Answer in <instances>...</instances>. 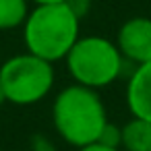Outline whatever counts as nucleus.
<instances>
[{"instance_id": "nucleus-6", "label": "nucleus", "mask_w": 151, "mask_h": 151, "mask_svg": "<svg viewBox=\"0 0 151 151\" xmlns=\"http://www.w3.org/2000/svg\"><path fill=\"white\" fill-rule=\"evenodd\" d=\"M126 106L137 118L151 122V60L137 64L126 83Z\"/></svg>"}, {"instance_id": "nucleus-4", "label": "nucleus", "mask_w": 151, "mask_h": 151, "mask_svg": "<svg viewBox=\"0 0 151 151\" xmlns=\"http://www.w3.org/2000/svg\"><path fill=\"white\" fill-rule=\"evenodd\" d=\"M0 87L9 104L33 106L54 87V64L29 52L11 56L0 64Z\"/></svg>"}, {"instance_id": "nucleus-2", "label": "nucleus", "mask_w": 151, "mask_h": 151, "mask_svg": "<svg viewBox=\"0 0 151 151\" xmlns=\"http://www.w3.org/2000/svg\"><path fill=\"white\" fill-rule=\"evenodd\" d=\"M81 19L68 6L62 4H44L29 11L23 23V42L29 54L40 56L48 62L64 60L79 35Z\"/></svg>"}, {"instance_id": "nucleus-3", "label": "nucleus", "mask_w": 151, "mask_h": 151, "mask_svg": "<svg viewBox=\"0 0 151 151\" xmlns=\"http://www.w3.org/2000/svg\"><path fill=\"white\" fill-rule=\"evenodd\" d=\"M64 60L73 81L89 89H101L112 85L122 75L126 62L116 42L101 35L79 37Z\"/></svg>"}, {"instance_id": "nucleus-13", "label": "nucleus", "mask_w": 151, "mask_h": 151, "mask_svg": "<svg viewBox=\"0 0 151 151\" xmlns=\"http://www.w3.org/2000/svg\"><path fill=\"white\" fill-rule=\"evenodd\" d=\"M2 104H6V97H4V91H2V87H0V108H2Z\"/></svg>"}, {"instance_id": "nucleus-8", "label": "nucleus", "mask_w": 151, "mask_h": 151, "mask_svg": "<svg viewBox=\"0 0 151 151\" xmlns=\"http://www.w3.org/2000/svg\"><path fill=\"white\" fill-rule=\"evenodd\" d=\"M29 15L27 0H0V31H11L25 23Z\"/></svg>"}, {"instance_id": "nucleus-7", "label": "nucleus", "mask_w": 151, "mask_h": 151, "mask_svg": "<svg viewBox=\"0 0 151 151\" xmlns=\"http://www.w3.org/2000/svg\"><path fill=\"white\" fill-rule=\"evenodd\" d=\"M122 151H151V122L132 116L120 126Z\"/></svg>"}, {"instance_id": "nucleus-1", "label": "nucleus", "mask_w": 151, "mask_h": 151, "mask_svg": "<svg viewBox=\"0 0 151 151\" xmlns=\"http://www.w3.org/2000/svg\"><path fill=\"white\" fill-rule=\"evenodd\" d=\"M52 122L58 137L79 149L97 143L110 120L97 89L73 83L54 97Z\"/></svg>"}, {"instance_id": "nucleus-5", "label": "nucleus", "mask_w": 151, "mask_h": 151, "mask_svg": "<svg viewBox=\"0 0 151 151\" xmlns=\"http://www.w3.org/2000/svg\"><path fill=\"white\" fill-rule=\"evenodd\" d=\"M116 46L124 60L132 64H145L151 60V19L132 17L118 29Z\"/></svg>"}, {"instance_id": "nucleus-11", "label": "nucleus", "mask_w": 151, "mask_h": 151, "mask_svg": "<svg viewBox=\"0 0 151 151\" xmlns=\"http://www.w3.org/2000/svg\"><path fill=\"white\" fill-rule=\"evenodd\" d=\"M77 151H122L120 147H110V145H104V143H91V145H85V147H79Z\"/></svg>"}, {"instance_id": "nucleus-9", "label": "nucleus", "mask_w": 151, "mask_h": 151, "mask_svg": "<svg viewBox=\"0 0 151 151\" xmlns=\"http://www.w3.org/2000/svg\"><path fill=\"white\" fill-rule=\"evenodd\" d=\"M99 143L110 145V147H120V128L114 126L112 122H108L104 132H101V137H99Z\"/></svg>"}, {"instance_id": "nucleus-12", "label": "nucleus", "mask_w": 151, "mask_h": 151, "mask_svg": "<svg viewBox=\"0 0 151 151\" xmlns=\"http://www.w3.org/2000/svg\"><path fill=\"white\" fill-rule=\"evenodd\" d=\"M31 2H35V6H44V4H62L66 0H31Z\"/></svg>"}, {"instance_id": "nucleus-10", "label": "nucleus", "mask_w": 151, "mask_h": 151, "mask_svg": "<svg viewBox=\"0 0 151 151\" xmlns=\"http://www.w3.org/2000/svg\"><path fill=\"white\" fill-rule=\"evenodd\" d=\"M66 2H68V6L79 15V19H83V17L89 13V6H91L89 0H66Z\"/></svg>"}]
</instances>
